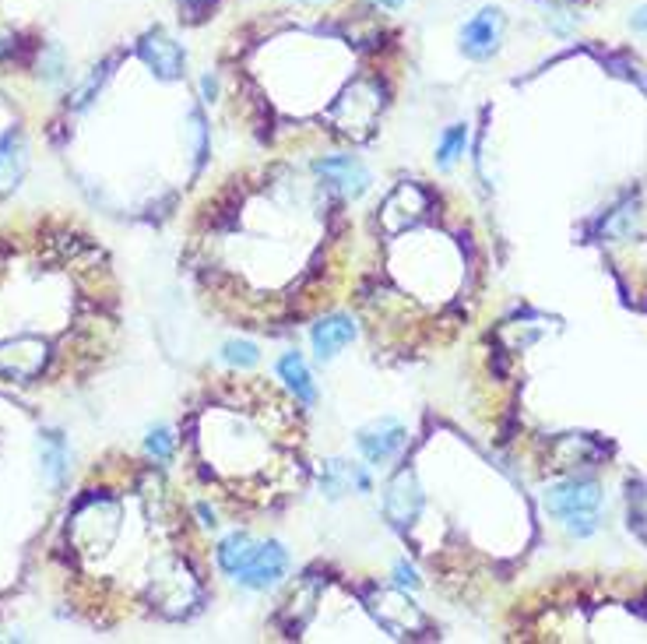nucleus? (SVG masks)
<instances>
[{"label": "nucleus", "instance_id": "obj_1", "mask_svg": "<svg viewBox=\"0 0 647 644\" xmlns=\"http://www.w3.org/2000/svg\"><path fill=\"white\" fill-rule=\"evenodd\" d=\"M549 511L563 518V525L574 535H591L598 528V507H602V493L591 479H567V483L549 490Z\"/></svg>", "mask_w": 647, "mask_h": 644}, {"label": "nucleus", "instance_id": "obj_2", "mask_svg": "<svg viewBox=\"0 0 647 644\" xmlns=\"http://www.w3.org/2000/svg\"><path fill=\"white\" fill-rule=\"evenodd\" d=\"M289 571V557H285V549L278 542H257L254 553H250L247 564L236 571V581L243 588H254V592H264V588L278 585Z\"/></svg>", "mask_w": 647, "mask_h": 644}, {"label": "nucleus", "instance_id": "obj_3", "mask_svg": "<svg viewBox=\"0 0 647 644\" xmlns=\"http://www.w3.org/2000/svg\"><path fill=\"white\" fill-rule=\"evenodd\" d=\"M313 173L342 198H363L370 191V169L356 155H328V159L313 162Z\"/></svg>", "mask_w": 647, "mask_h": 644}, {"label": "nucleus", "instance_id": "obj_4", "mask_svg": "<svg viewBox=\"0 0 647 644\" xmlns=\"http://www.w3.org/2000/svg\"><path fill=\"white\" fill-rule=\"evenodd\" d=\"M503 29H507V18L500 8H482L472 22L461 29V50L472 60H489L503 43Z\"/></svg>", "mask_w": 647, "mask_h": 644}, {"label": "nucleus", "instance_id": "obj_5", "mask_svg": "<svg viewBox=\"0 0 647 644\" xmlns=\"http://www.w3.org/2000/svg\"><path fill=\"white\" fill-rule=\"evenodd\" d=\"M46 363V345L39 338H15V342L0 345V374L8 381H32V377L43 374Z\"/></svg>", "mask_w": 647, "mask_h": 644}, {"label": "nucleus", "instance_id": "obj_6", "mask_svg": "<svg viewBox=\"0 0 647 644\" xmlns=\"http://www.w3.org/2000/svg\"><path fill=\"white\" fill-rule=\"evenodd\" d=\"M405 440H408V430L398 423V419H377V423H370V426L359 430L356 444H359V451L366 454V462L384 465V462H391L401 447H405Z\"/></svg>", "mask_w": 647, "mask_h": 644}, {"label": "nucleus", "instance_id": "obj_7", "mask_svg": "<svg viewBox=\"0 0 647 644\" xmlns=\"http://www.w3.org/2000/svg\"><path fill=\"white\" fill-rule=\"evenodd\" d=\"M356 338V321L349 314H331V317H320L310 331V342L317 359H335L345 345Z\"/></svg>", "mask_w": 647, "mask_h": 644}, {"label": "nucleus", "instance_id": "obj_8", "mask_svg": "<svg viewBox=\"0 0 647 644\" xmlns=\"http://www.w3.org/2000/svg\"><path fill=\"white\" fill-rule=\"evenodd\" d=\"M141 57H145V64L152 67L159 78H180L183 74V50H180V43H173V39L166 36V32L145 36Z\"/></svg>", "mask_w": 647, "mask_h": 644}, {"label": "nucleus", "instance_id": "obj_9", "mask_svg": "<svg viewBox=\"0 0 647 644\" xmlns=\"http://www.w3.org/2000/svg\"><path fill=\"white\" fill-rule=\"evenodd\" d=\"M25 162H29V155H25V138H22V131L11 127L8 134H0V198L18 187V180H22V173H25Z\"/></svg>", "mask_w": 647, "mask_h": 644}, {"label": "nucleus", "instance_id": "obj_10", "mask_svg": "<svg viewBox=\"0 0 647 644\" xmlns=\"http://www.w3.org/2000/svg\"><path fill=\"white\" fill-rule=\"evenodd\" d=\"M320 486H324L328 497H345V493H352V490L366 493L370 490V479H366V472L356 469V465L328 462L324 465V472H320Z\"/></svg>", "mask_w": 647, "mask_h": 644}, {"label": "nucleus", "instance_id": "obj_11", "mask_svg": "<svg viewBox=\"0 0 647 644\" xmlns=\"http://www.w3.org/2000/svg\"><path fill=\"white\" fill-rule=\"evenodd\" d=\"M278 377L285 381V388L292 391V398H296V402L313 405L317 391H313L310 370H306V363H303V356H299V352H285V356L278 359Z\"/></svg>", "mask_w": 647, "mask_h": 644}, {"label": "nucleus", "instance_id": "obj_12", "mask_svg": "<svg viewBox=\"0 0 647 644\" xmlns=\"http://www.w3.org/2000/svg\"><path fill=\"white\" fill-rule=\"evenodd\" d=\"M254 546H257V542L250 539L247 532H233V535H229V539H222V542H219V549H215V560H219L222 571L233 574V578H236V571H240V567L250 560V553H254Z\"/></svg>", "mask_w": 647, "mask_h": 644}, {"label": "nucleus", "instance_id": "obj_13", "mask_svg": "<svg viewBox=\"0 0 647 644\" xmlns=\"http://www.w3.org/2000/svg\"><path fill=\"white\" fill-rule=\"evenodd\" d=\"M39 451H43L46 483L57 490V486L64 483V472H67V447H64V440H60V433H46L43 444H39Z\"/></svg>", "mask_w": 647, "mask_h": 644}, {"label": "nucleus", "instance_id": "obj_14", "mask_svg": "<svg viewBox=\"0 0 647 644\" xmlns=\"http://www.w3.org/2000/svg\"><path fill=\"white\" fill-rule=\"evenodd\" d=\"M465 145H468V127L465 124H454L451 131L440 138V148H437V166L440 169H451L454 162L465 155Z\"/></svg>", "mask_w": 647, "mask_h": 644}, {"label": "nucleus", "instance_id": "obj_15", "mask_svg": "<svg viewBox=\"0 0 647 644\" xmlns=\"http://www.w3.org/2000/svg\"><path fill=\"white\" fill-rule=\"evenodd\" d=\"M106 67H110V64L95 67V74H88V81H85V85H81L78 92H74V96H71V106H74V110H81V106H88V103H92V96H95V92H99V88H102V81H106V74H110V71H106Z\"/></svg>", "mask_w": 647, "mask_h": 644}, {"label": "nucleus", "instance_id": "obj_16", "mask_svg": "<svg viewBox=\"0 0 647 644\" xmlns=\"http://www.w3.org/2000/svg\"><path fill=\"white\" fill-rule=\"evenodd\" d=\"M222 356H226V363H233V366H254L257 363V349L250 342H229L226 349H222Z\"/></svg>", "mask_w": 647, "mask_h": 644}, {"label": "nucleus", "instance_id": "obj_17", "mask_svg": "<svg viewBox=\"0 0 647 644\" xmlns=\"http://www.w3.org/2000/svg\"><path fill=\"white\" fill-rule=\"evenodd\" d=\"M148 451H152L159 462H169V458H173V433L155 430L152 437H148Z\"/></svg>", "mask_w": 647, "mask_h": 644}, {"label": "nucleus", "instance_id": "obj_18", "mask_svg": "<svg viewBox=\"0 0 647 644\" xmlns=\"http://www.w3.org/2000/svg\"><path fill=\"white\" fill-rule=\"evenodd\" d=\"M633 29H637V32H647V8H640L637 15H633Z\"/></svg>", "mask_w": 647, "mask_h": 644}, {"label": "nucleus", "instance_id": "obj_19", "mask_svg": "<svg viewBox=\"0 0 647 644\" xmlns=\"http://www.w3.org/2000/svg\"><path fill=\"white\" fill-rule=\"evenodd\" d=\"M380 8H401V4H405V0H377Z\"/></svg>", "mask_w": 647, "mask_h": 644}, {"label": "nucleus", "instance_id": "obj_20", "mask_svg": "<svg viewBox=\"0 0 647 644\" xmlns=\"http://www.w3.org/2000/svg\"><path fill=\"white\" fill-rule=\"evenodd\" d=\"M187 4H201V0H187Z\"/></svg>", "mask_w": 647, "mask_h": 644}, {"label": "nucleus", "instance_id": "obj_21", "mask_svg": "<svg viewBox=\"0 0 647 644\" xmlns=\"http://www.w3.org/2000/svg\"><path fill=\"white\" fill-rule=\"evenodd\" d=\"M303 4H317V0H303Z\"/></svg>", "mask_w": 647, "mask_h": 644}]
</instances>
